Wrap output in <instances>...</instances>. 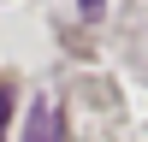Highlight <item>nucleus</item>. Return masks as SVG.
I'll list each match as a JSON object with an SVG mask.
<instances>
[{
    "mask_svg": "<svg viewBox=\"0 0 148 142\" xmlns=\"http://www.w3.org/2000/svg\"><path fill=\"white\" fill-rule=\"evenodd\" d=\"M6 118H12V95L0 89V130H6Z\"/></svg>",
    "mask_w": 148,
    "mask_h": 142,
    "instance_id": "2",
    "label": "nucleus"
},
{
    "mask_svg": "<svg viewBox=\"0 0 148 142\" xmlns=\"http://www.w3.org/2000/svg\"><path fill=\"white\" fill-rule=\"evenodd\" d=\"M77 6H83V18H101V6H107V0H77Z\"/></svg>",
    "mask_w": 148,
    "mask_h": 142,
    "instance_id": "1",
    "label": "nucleus"
}]
</instances>
